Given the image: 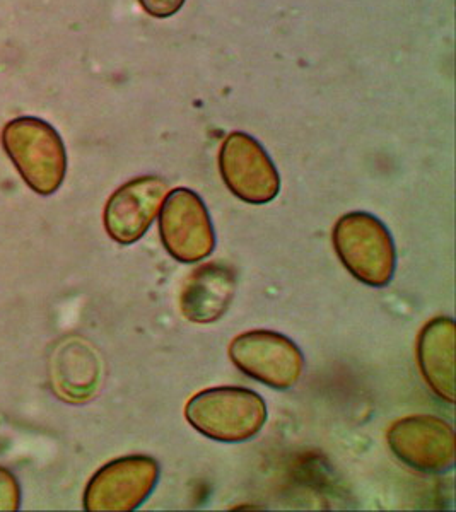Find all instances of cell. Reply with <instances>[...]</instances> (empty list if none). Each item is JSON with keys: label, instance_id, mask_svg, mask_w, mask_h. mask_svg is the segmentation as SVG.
<instances>
[{"label": "cell", "instance_id": "obj_1", "mask_svg": "<svg viewBox=\"0 0 456 512\" xmlns=\"http://www.w3.org/2000/svg\"><path fill=\"white\" fill-rule=\"evenodd\" d=\"M185 419L195 431L219 443H245L267 422V405L257 391L217 386L188 400Z\"/></svg>", "mask_w": 456, "mask_h": 512}, {"label": "cell", "instance_id": "obj_2", "mask_svg": "<svg viewBox=\"0 0 456 512\" xmlns=\"http://www.w3.org/2000/svg\"><path fill=\"white\" fill-rule=\"evenodd\" d=\"M332 243L345 270L369 287H386L397 268V250L388 227L368 212H351L335 222Z\"/></svg>", "mask_w": 456, "mask_h": 512}, {"label": "cell", "instance_id": "obj_3", "mask_svg": "<svg viewBox=\"0 0 456 512\" xmlns=\"http://www.w3.org/2000/svg\"><path fill=\"white\" fill-rule=\"evenodd\" d=\"M159 238L180 263L202 262L216 248V233L204 200L190 188L171 190L158 214Z\"/></svg>", "mask_w": 456, "mask_h": 512}, {"label": "cell", "instance_id": "obj_4", "mask_svg": "<svg viewBox=\"0 0 456 512\" xmlns=\"http://www.w3.org/2000/svg\"><path fill=\"white\" fill-rule=\"evenodd\" d=\"M229 359L241 373L274 390H289L304 371V355L291 338L270 330H252L234 338Z\"/></svg>", "mask_w": 456, "mask_h": 512}, {"label": "cell", "instance_id": "obj_5", "mask_svg": "<svg viewBox=\"0 0 456 512\" xmlns=\"http://www.w3.org/2000/svg\"><path fill=\"white\" fill-rule=\"evenodd\" d=\"M224 185L245 204L265 205L281 192V176L264 146L245 132H233L219 151Z\"/></svg>", "mask_w": 456, "mask_h": 512}, {"label": "cell", "instance_id": "obj_6", "mask_svg": "<svg viewBox=\"0 0 456 512\" xmlns=\"http://www.w3.org/2000/svg\"><path fill=\"white\" fill-rule=\"evenodd\" d=\"M159 480V463L144 454L123 456L103 466L86 487L84 509L91 512L135 511Z\"/></svg>", "mask_w": 456, "mask_h": 512}, {"label": "cell", "instance_id": "obj_7", "mask_svg": "<svg viewBox=\"0 0 456 512\" xmlns=\"http://www.w3.org/2000/svg\"><path fill=\"white\" fill-rule=\"evenodd\" d=\"M398 460L417 472L445 473L455 465V432L434 415H410L393 422L386 434Z\"/></svg>", "mask_w": 456, "mask_h": 512}, {"label": "cell", "instance_id": "obj_8", "mask_svg": "<svg viewBox=\"0 0 456 512\" xmlns=\"http://www.w3.org/2000/svg\"><path fill=\"white\" fill-rule=\"evenodd\" d=\"M26 128L30 132V139L24 135L21 125H9L4 134V144L26 183H30L35 192L50 195L64 180L67 163L64 144L47 123L33 120V125Z\"/></svg>", "mask_w": 456, "mask_h": 512}, {"label": "cell", "instance_id": "obj_9", "mask_svg": "<svg viewBox=\"0 0 456 512\" xmlns=\"http://www.w3.org/2000/svg\"><path fill=\"white\" fill-rule=\"evenodd\" d=\"M168 193V183L159 176H139L125 183L106 204V233L118 245H134L149 231Z\"/></svg>", "mask_w": 456, "mask_h": 512}, {"label": "cell", "instance_id": "obj_10", "mask_svg": "<svg viewBox=\"0 0 456 512\" xmlns=\"http://www.w3.org/2000/svg\"><path fill=\"white\" fill-rule=\"evenodd\" d=\"M236 286V274L226 263L200 265L183 284L180 294L182 315L200 325L221 320L233 303Z\"/></svg>", "mask_w": 456, "mask_h": 512}, {"label": "cell", "instance_id": "obj_11", "mask_svg": "<svg viewBox=\"0 0 456 512\" xmlns=\"http://www.w3.org/2000/svg\"><path fill=\"white\" fill-rule=\"evenodd\" d=\"M417 362L434 395L455 402V321L438 316L417 337Z\"/></svg>", "mask_w": 456, "mask_h": 512}, {"label": "cell", "instance_id": "obj_12", "mask_svg": "<svg viewBox=\"0 0 456 512\" xmlns=\"http://www.w3.org/2000/svg\"><path fill=\"white\" fill-rule=\"evenodd\" d=\"M18 483L11 473L0 470V511L18 509Z\"/></svg>", "mask_w": 456, "mask_h": 512}, {"label": "cell", "instance_id": "obj_13", "mask_svg": "<svg viewBox=\"0 0 456 512\" xmlns=\"http://www.w3.org/2000/svg\"><path fill=\"white\" fill-rule=\"evenodd\" d=\"M144 11L152 18L166 19L182 9L185 0H139Z\"/></svg>", "mask_w": 456, "mask_h": 512}]
</instances>
